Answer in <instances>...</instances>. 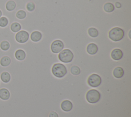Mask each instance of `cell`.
<instances>
[{"label":"cell","mask_w":131,"mask_h":117,"mask_svg":"<svg viewBox=\"0 0 131 117\" xmlns=\"http://www.w3.org/2000/svg\"><path fill=\"white\" fill-rule=\"evenodd\" d=\"M124 35V32L119 27H114L108 32V36L113 41L117 42L121 40Z\"/></svg>","instance_id":"cell-1"},{"label":"cell","mask_w":131,"mask_h":117,"mask_svg":"<svg viewBox=\"0 0 131 117\" xmlns=\"http://www.w3.org/2000/svg\"><path fill=\"white\" fill-rule=\"evenodd\" d=\"M115 7L117 8H120L121 7V4L119 2H117L115 3Z\"/></svg>","instance_id":"cell-27"},{"label":"cell","mask_w":131,"mask_h":117,"mask_svg":"<svg viewBox=\"0 0 131 117\" xmlns=\"http://www.w3.org/2000/svg\"><path fill=\"white\" fill-rule=\"evenodd\" d=\"M0 82H1V80H0Z\"/></svg>","instance_id":"cell-29"},{"label":"cell","mask_w":131,"mask_h":117,"mask_svg":"<svg viewBox=\"0 0 131 117\" xmlns=\"http://www.w3.org/2000/svg\"><path fill=\"white\" fill-rule=\"evenodd\" d=\"M2 16V11L0 10V17Z\"/></svg>","instance_id":"cell-28"},{"label":"cell","mask_w":131,"mask_h":117,"mask_svg":"<svg viewBox=\"0 0 131 117\" xmlns=\"http://www.w3.org/2000/svg\"><path fill=\"white\" fill-rule=\"evenodd\" d=\"M101 97L100 92L95 89H91L88 91L86 94V99L90 103H96L98 102Z\"/></svg>","instance_id":"cell-3"},{"label":"cell","mask_w":131,"mask_h":117,"mask_svg":"<svg viewBox=\"0 0 131 117\" xmlns=\"http://www.w3.org/2000/svg\"><path fill=\"white\" fill-rule=\"evenodd\" d=\"M26 54L25 51L21 49H17L14 53L15 58L19 61H24L26 58Z\"/></svg>","instance_id":"cell-8"},{"label":"cell","mask_w":131,"mask_h":117,"mask_svg":"<svg viewBox=\"0 0 131 117\" xmlns=\"http://www.w3.org/2000/svg\"><path fill=\"white\" fill-rule=\"evenodd\" d=\"M11 63V58L7 55L1 57L0 59V65L2 67H8L9 66Z\"/></svg>","instance_id":"cell-15"},{"label":"cell","mask_w":131,"mask_h":117,"mask_svg":"<svg viewBox=\"0 0 131 117\" xmlns=\"http://www.w3.org/2000/svg\"><path fill=\"white\" fill-rule=\"evenodd\" d=\"M101 77L97 74H91L88 79V83L90 86L93 87H96L101 83Z\"/></svg>","instance_id":"cell-6"},{"label":"cell","mask_w":131,"mask_h":117,"mask_svg":"<svg viewBox=\"0 0 131 117\" xmlns=\"http://www.w3.org/2000/svg\"><path fill=\"white\" fill-rule=\"evenodd\" d=\"M9 23V21L8 18L4 16L0 17V27L4 28L6 27Z\"/></svg>","instance_id":"cell-23"},{"label":"cell","mask_w":131,"mask_h":117,"mask_svg":"<svg viewBox=\"0 0 131 117\" xmlns=\"http://www.w3.org/2000/svg\"><path fill=\"white\" fill-rule=\"evenodd\" d=\"M49 117H58V115L56 112L52 111L49 114Z\"/></svg>","instance_id":"cell-26"},{"label":"cell","mask_w":131,"mask_h":117,"mask_svg":"<svg viewBox=\"0 0 131 117\" xmlns=\"http://www.w3.org/2000/svg\"><path fill=\"white\" fill-rule=\"evenodd\" d=\"M10 48V44L7 40L2 41L0 43V48L3 51H8Z\"/></svg>","instance_id":"cell-19"},{"label":"cell","mask_w":131,"mask_h":117,"mask_svg":"<svg viewBox=\"0 0 131 117\" xmlns=\"http://www.w3.org/2000/svg\"><path fill=\"white\" fill-rule=\"evenodd\" d=\"M29 38V33L25 30H20L15 35V41L19 44H24L27 42Z\"/></svg>","instance_id":"cell-5"},{"label":"cell","mask_w":131,"mask_h":117,"mask_svg":"<svg viewBox=\"0 0 131 117\" xmlns=\"http://www.w3.org/2000/svg\"><path fill=\"white\" fill-rule=\"evenodd\" d=\"M114 76L118 79L122 77L124 75V70L121 67H117L115 68L113 71Z\"/></svg>","instance_id":"cell-16"},{"label":"cell","mask_w":131,"mask_h":117,"mask_svg":"<svg viewBox=\"0 0 131 117\" xmlns=\"http://www.w3.org/2000/svg\"><path fill=\"white\" fill-rule=\"evenodd\" d=\"M1 81L4 83H8L11 80V75L8 71H3L0 75Z\"/></svg>","instance_id":"cell-13"},{"label":"cell","mask_w":131,"mask_h":117,"mask_svg":"<svg viewBox=\"0 0 131 117\" xmlns=\"http://www.w3.org/2000/svg\"><path fill=\"white\" fill-rule=\"evenodd\" d=\"M63 42L60 40H55L53 41L51 46V49L53 53H57L61 51L63 48Z\"/></svg>","instance_id":"cell-7"},{"label":"cell","mask_w":131,"mask_h":117,"mask_svg":"<svg viewBox=\"0 0 131 117\" xmlns=\"http://www.w3.org/2000/svg\"><path fill=\"white\" fill-rule=\"evenodd\" d=\"M35 6L33 2H29L26 5V9L29 12H32L35 9Z\"/></svg>","instance_id":"cell-25"},{"label":"cell","mask_w":131,"mask_h":117,"mask_svg":"<svg viewBox=\"0 0 131 117\" xmlns=\"http://www.w3.org/2000/svg\"><path fill=\"white\" fill-rule=\"evenodd\" d=\"M42 37V34L41 33V32L37 31H33L31 35H30V38L31 39V40L33 42H38L39 41H40L41 40Z\"/></svg>","instance_id":"cell-17"},{"label":"cell","mask_w":131,"mask_h":117,"mask_svg":"<svg viewBox=\"0 0 131 117\" xmlns=\"http://www.w3.org/2000/svg\"><path fill=\"white\" fill-rule=\"evenodd\" d=\"M74 55L72 52L68 49H64L58 54L59 60L63 63H70L73 59Z\"/></svg>","instance_id":"cell-4"},{"label":"cell","mask_w":131,"mask_h":117,"mask_svg":"<svg viewBox=\"0 0 131 117\" xmlns=\"http://www.w3.org/2000/svg\"><path fill=\"white\" fill-rule=\"evenodd\" d=\"M10 98V92L9 90L6 88L0 89V99L3 101H7Z\"/></svg>","instance_id":"cell-9"},{"label":"cell","mask_w":131,"mask_h":117,"mask_svg":"<svg viewBox=\"0 0 131 117\" xmlns=\"http://www.w3.org/2000/svg\"><path fill=\"white\" fill-rule=\"evenodd\" d=\"M61 108L64 111H70L73 108V104L71 101L64 100L61 104Z\"/></svg>","instance_id":"cell-11"},{"label":"cell","mask_w":131,"mask_h":117,"mask_svg":"<svg viewBox=\"0 0 131 117\" xmlns=\"http://www.w3.org/2000/svg\"><path fill=\"white\" fill-rule=\"evenodd\" d=\"M10 30L12 32L14 33H17V32L19 31L21 29V25L18 22H13L12 23L10 26Z\"/></svg>","instance_id":"cell-18"},{"label":"cell","mask_w":131,"mask_h":117,"mask_svg":"<svg viewBox=\"0 0 131 117\" xmlns=\"http://www.w3.org/2000/svg\"><path fill=\"white\" fill-rule=\"evenodd\" d=\"M26 16L27 13L24 10H19L16 12L15 14L16 17L18 20H24L26 18Z\"/></svg>","instance_id":"cell-21"},{"label":"cell","mask_w":131,"mask_h":117,"mask_svg":"<svg viewBox=\"0 0 131 117\" xmlns=\"http://www.w3.org/2000/svg\"><path fill=\"white\" fill-rule=\"evenodd\" d=\"M71 72L74 75H78L80 73V69L77 66H73L71 68Z\"/></svg>","instance_id":"cell-24"},{"label":"cell","mask_w":131,"mask_h":117,"mask_svg":"<svg viewBox=\"0 0 131 117\" xmlns=\"http://www.w3.org/2000/svg\"><path fill=\"white\" fill-rule=\"evenodd\" d=\"M52 72L54 76L60 78L64 76L67 74V70L64 65L60 63H57L53 66Z\"/></svg>","instance_id":"cell-2"},{"label":"cell","mask_w":131,"mask_h":117,"mask_svg":"<svg viewBox=\"0 0 131 117\" xmlns=\"http://www.w3.org/2000/svg\"><path fill=\"white\" fill-rule=\"evenodd\" d=\"M16 4L15 1L13 0H9L7 1L5 5L6 9L9 12H11L16 9Z\"/></svg>","instance_id":"cell-14"},{"label":"cell","mask_w":131,"mask_h":117,"mask_svg":"<svg viewBox=\"0 0 131 117\" xmlns=\"http://www.w3.org/2000/svg\"><path fill=\"white\" fill-rule=\"evenodd\" d=\"M88 33L89 35L92 37H96L99 34V32L97 29L94 27L90 28L88 29Z\"/></svg>","instance_id":"cell-22"},{"label":"cell","mask_w":131,"mask_h":117,"mask_svg":"<svg viewBox=\"0 0 131 117\" xmlns=\"http://www.w3.org/2000/svg\"><path fill=\"white\" fill-rule=\"evenodd\" d=\"M104 10L108 13L112 12L115 10L114 5L111 3H106L103 6Z\"/></svg>","instance_id":"cell-20"},{"label":"cell","mask_w":131,"mask_h":117,"mask_svg":"<svg viewBox=\"0 0 131 117\" xmlns=\"http://www.w3.org/2000/svg\"><path fill=\"white\" fill-rule=\"evenodd\" d=\"M98 50V46L94 43L89 44L86 47V51L88 53L91 55H94L96 54Z\"/></svg>","instance_id":"cell-12"},{"label":"cell","mask_w":131,"mask_h":117,"mask_svg":"<svg viewBox=\"0 0 131 117\" xmlns=\"http://www.w3.org/2000/svg\"><path fill=\"white\" fill-rule=\"evenodd\" d=\"M111 57L114 60H119L123 57V52L120 49H115L111 52Z\"/></svg>","instance_id":"cell-10"}]
</instances>
